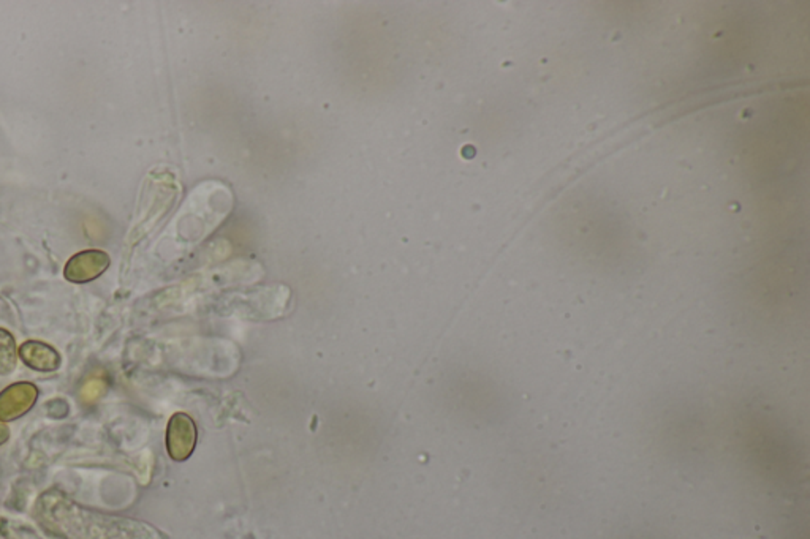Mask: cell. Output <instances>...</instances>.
I'll return each instance as SVG.
<instances>
[{"label": "cell", "mask_w": 810, "mask_h": 539, "mask_svg": "<svg viewBox=\"0 0 810 539\" xmlns=\"http://www.w3.org/2000/svg\"><path fill=\"white\" fill-rule=\"evenodd\" d=\"M35 516L46 532L62 539H162L143 520L83 507L59 490L40 495Z\"/></svg>", "instance_id": "obj_1"}, {"label": "cell", "mask_w": 810, "mask_h": 539, "mask_svg": "<svg viewBox=\"0 0 810 539\" xmlns=\"http://www.w3.org/2000/svg\"><path fill=\"white\" fill-rule=\"evenodd\" d=\"M39 399V388L27 382L12 384L0 392V423L16 421L26 415Z\"/></svg>", "instance_id": "obj_2"}, {"label": "cell", "mask_w": 810, "mask_h": 539, "mask_svg": "<svg viewBox=\"0 0 810 539\" xmlns=\"http://www.w3.org/2000/svg\"><path fill=\"white\" fill-rule=\"evenodd\" d=\"M196 443V427L192 418L184 413H176L169 419L167 427V448L171 459L186 461L194 453Z\"/></svg>", "instance_id": "obj_3"}, {"label": "cell", "mask_w": 810, "mask_h": 539, "mask_svg": "<svg viewBox=\"0 0 810 539\" xmlns=\"http://www.w3.org/2000/svg\"><path fill=\"white\" fill-rule=\"evenodd\" d=\"M110 266V256L102 250H86L75 255L65 266V279L73 283H86L97 279Z\"/></svg>", "instance_id": "obj_4"}, {"label": "cell", "mask_w": 810, "mask_h": 539, "mask_svg": "<svg viewBox=\"0 0 810 539\" xmlns=\"http://www.w3.org/2000/svg\"><path fill=\"white\" fill-rule=\"evenodd\" d=\"M20 356L23 363L37 372H54L60 367V355L51 345L29 340L21 345Z\"/></svg>", "instance_id": "obj_5"}, {"label": "cell", "mask_w": 810, "mask_h": 539, "mask_svg": "<svg viewBox=\"0 0 810 539\" xmlns=\"http://www.w3.org/2000/svg\"><path fill=\"white\" fill-rule=\"evenodd\" d=\"M16 344L7 329H0V375H10L16 369Z\"/></svg>", "instance_id": "obj_6"}, {"label": "cell", "mask_w": 810, "mask_h": 539, "mask_svg": "<svg viewBox=\"0 0 810 539\" xmlns=\"http://www.w3.org/2000/svg\"><path fill=\"white\" fill-rule=\"evenodd\" d=\"M0 532L5 539H45L33 532L32 528L16 522H4L0 526Z\"/></svg>", "instance_id": "obj_7"}, {"label": "cell", "mask_w": 810, "mask_h": 539, "mask_svg": "<svg viewBox=\"0 0 810 539\" xmlns=\"http://www.w3.org/2000/svg\"><path fill=\"white\" fill-rule=\"evenodd\" d=\"M102 394H104L102 383H100V382H91V383L86 384L83 391H81V399H83L86 403H92L98 400V399L102 397Z\"/></svg>", "instance_id": "obj_8"}, {"label": "cell", "mask_w": 810, "mask_h": 539, "mask_svg": "<svg viewBox=\"0 0 810 539\" xmlns=\"http://www.w3.org/2000/svg\"><path fill=\"white\" fill-rule=\"evenodd\" d=\"M8 438H10V429H8L7 424L0 423V446L4 443H7Z\"/></svg>", "instance_id": "obj_9"}]
</instances>
